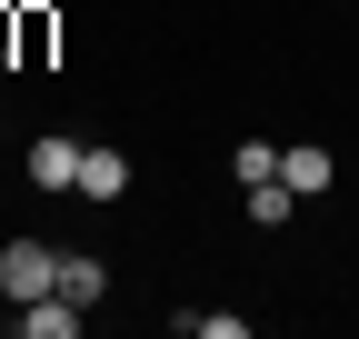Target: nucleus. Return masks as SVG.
Masks as SVG:
<instances>
[{
	"label": "nucleus",
	"instance_id": "nucleus-7",
	"mask_svg": "<svg viewBox=\"0 0 359 339\" xmlns=\"http://www.w3.org/2000/svg\"><path fill=\"white\" fill-rule=\"evenodd\" d=\"M230 180H240V190L280 180V140H240V150H230Z\"/></svg>",
	"mask_w": 359,
	"mask_h": 339
},
{
	"label": "nucleus",
	"instance_id": "nucleus-3",
	"mask_svg": "<svg viewBox=\"0 0 359 339\" xmlns=\"http://www.w3.org/2000/svg\"><path fill=\"white\" fill-rule=\"evenodd\" d=\"M280 180H290L299 200H320V190L339 180V160H330V150H309V140H299V150H280Z\"/></svg>",
	"mask_w": 359,
	"mask_h": 339
},
{
	"label": "nucleus",
	"instance_id": "nucleus-9",
	"mask_svg": "<svg viewBox=\"0 0 359 339\" xmlns=\"http://www.w3.org/2000/svg\"><path fill=\"white\" fill-rule=\"evenodd\" d=\"M50 40H60V20H50V11H20V70L50 60Z\"/></svg>",
	"mask_w": 359,
	"mask_h": 339
},
{
	"label": "nucleus",
	"instance_id": "nucleus-1",
	"mask_svg": "<svg viewBox=\"0 0 359 339\" xmlns=\"http://www.w3.org/2000/svg\"><path fill=\"white\" fill-rule=\"evenodd\" d=\"M40 289H60V249L50 240H11L0 249V300H40Z\"/></svg>",
	"mask_w": 359,
	"mask_h": 339
},
{
	"label": "nucleus",
	"instance_id": "nucleus-10",
	"mask_svg": "<svg viewBox=\"0 0 359 339\" xmlns=\"http://www.w3.org/2000/svg\"><path fill=\"white\" fill-rule=\"evenodd\" d=\"M0 70H20V11H0Z\"/></svg>",
	"mask_w": 359,
	"mask_h": 339
},
{
	"label": "nucleus",
	"instance_id": "nucleus-6",
	"mask_svg": "<svg viewBox=\"0 0 359 339\" xmlns=\"http://www.w3.org/2000/svg\"><path fill=\"white\" fill-rule=\"evenodd\" d=\"M130 190V160L120 150H80V200H120Z\"/></svg>",
	"mask_w": 359,
	"mask_h": 339
},
{
	"label": "nucleus",
	"instance_id": "nucleus-5",
	"mask_svg": "<svg viewBox=\"0 0 359 339\" xmlns=\"http://www.w3.org/2000/svg\"><path fill=\"white\" fill-rule=\"evenodd\" d=\"M100 289H110V260H90V249H60V300H100Z\"/></svg>",
	"mask_w": 359,
	"mask_h": 339
},
{
	"label": "nucleus",
	"instance_id": "nucleus-4",
	"mask_svg": "<svg viewBox=\"0 0 359 339\" xmlns=\"http://www.w3.org/2000/svg\"><path fill=\"white\" fill-rule=\"evenodd\" d=\"M30 180H40V190H80V140H60V130H50V140L30 150Z\"/></svg>",
	"mask_w": 359,
	"mask_h": 339
},
{
	"label": "nucleus",
	"instance_id": "nucleus-2",
	"mask_svg": "<svg viewBox=\"0 0 359 339\" xmlns=\"http://www.w3.org/2000/svg\"><path fill=\"white\" fill-rule=\"evenodd\" d=\"M70 329H80V300H60V289L20 300V339H70Z\"/></svg>",
	"mask_w": 359,
	"mask_h": 339
},
{
	"label": "nucleus",
	"instance_id": "nucleus-8",
	"mask_svg": "<svg viewBox=\"0 0 359 339\" xmlns=\"http://www.w3.org/2000/svg\"><path fill=\"white\" fill-rule=\"evenodd\" d=\"M290 209H299L290 180H259V190H250V220H259V230H290Z\"/></svg>",
	"mask_w": 359,
	"mask_h": 339
}]
</instances>
